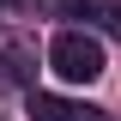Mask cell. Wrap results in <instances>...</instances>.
Here are the masks:
<instances>
[{
  "mask_svg": "<svg viewBox=\"0 0 121 121\" xmlns=\"http://www.w3.org/2000/svg\"><path fill=\"white\" fill-rule=\"evenodd\" d=\"M0 60H6V79H24V73H30V67H24L30 48H24V43H0Z\"/></svg>",
  "mask_w": 121,
  "mask_h": 121,
  "instance_id": "obj_4",
  "label": "cell"
},
{
  "mask_svg": "<svg viewBox=\"0 0 121 121\" xmlns=\"http://www.w3.org/2000/svg\"><path fill=\"white\" fill-rule=\"evenodd\" d=\"M0 6H6V0H0Z\"/></svg>",
  "mask_w": 121,
  "mask_h": 121,
  "instance_id": "obj_5",
  "label": "cell"
},
{
  "mask_svg": "<svg viewBox=\"0 0 121 121\" xmlns=\"http://www.w3.org/2000/svg\"><path fill=\"white\" fill-rule=\"evenodd\" d=\"M30 115L36 121H109L103 109L73 103V97H55V91H30Z\"/></svg>",
  "mask_w": 121,
  "mask_h": 121,
  "instance_id": "obj_2",
  "label": "cell"
},
{
  "mask_svg": "<svg viewBox=\"0 0 121 121\" xmlns=\"http://www.w3.org/2000/svg\"><path fill=\"white\" fill-rule=\"evenodd\" d=\"M48 73L67 79V85L103 79V43H97L91 30H60L55 43H48Z\"/></svg>",
  "mask_w": 121,
  "mask_h": 121,
  "instance_id": "obj_1",
  "label": "cell"
},
{
  "mask_svg": "<svg viewBox=\"0 0 121 121\" xmlns=\"http://www.w3.org/2000/svg\"><path fill=\"white\" fill-rule=\"evenodd\" d=\"M73 12H85L103 36H115V43H121V0H73Z\"/></svg>",
  "mask_w": 121,
  "mask_h": 121,
  "instance_id": "obj_3",
  "label": "cell"
}]
</instances>
